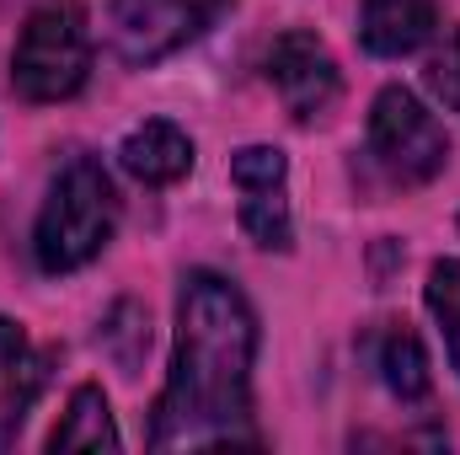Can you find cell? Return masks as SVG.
Returning a JSON list of instances; mask_svg holds the SVG:
<instances>
[{"label": "cell", "mask_w": 460, "mask_h": 455, "mask_svg": "<svg viewBox=\"0 0 460 455\" xmlns=\"http://www.w3.org/2000/svg\"><path fill=\"white\" fill-rule=\"evenodd\" d=\"M257 311L226 273L193 268L177 295V343L166 391L155 397L150 451L257 445L252 429Z\"/></svg>", "instance_id": "1"}, {"label": "cell", "mask_w": 460, "mask_h": 455, "mask_svg": "<svg viewBox=\"0 0 460 455\" xmlns=\"http://www.w3.org/2000/svg\"><path fill=\"white\" fill-rule=\"evenodd\" d=\"M118 230V188L102 161L75 156L54 177L38 226H32V257L43 273H75L86 268Z\"/></svg>", "instance_id": "2"}, {"label": "cell", "mask_w": 460, "mask_h": 455, "mask_svg": "<svg viewBox=\"0 0 460 455\" xmlns=\"http://www.w3.org/2000/svg\"><path fill=\"white\" fill-rule=\"evenodd\" d=\"M92 76V32L81 0H38L11 49V86L27 103H65Z\"/></svg>", "instance_id": "3"}, {"label": "cell", "mask_w": 460, "mask_h": 455, "mask_svg": "<svg viewBox=\"0 0 460 455\" xmlns=\"http://www.w3.org/2000/svg\"><path fill=\"white\" fill-rule=\"evenodd\" d=\"M369 156L396 188H423L450 166V134L407 86H385L369 108Z\"/></svg>", "instance_id": "4"}, {"label": "cell", "mask_w": 460, "mask_h": 455, "mask_svg": "<svg viewBox=\"0 0 460 455\" xmlns=\"http://www.w3.org/2000/svg\"><path fill=\"white\" fill-rule=\"evenodd\" d=\"M226 11L230 0H108V38L128 70H150L204 38Z\"/></svg>", "instance_id": "5"}, {"label": "cell", "mask_w": 460, "mask_h": 455, "mask_svg": "<svg viewBox=\"0 0 460 455\" xmlns=\"http://www.w3.org/2000/svg\"><path fill=\"white\" fill-rule=\"evenodd\" d=\"M230 188L241 193L235 215L252 246L289 252L295 246V215H289V161L279 145H241L230 156Z\"/></svg>", "instance_id": "6"}, {"label": "cell", "mask_w": 460, "mask_h": 455, "mask_svg": "<svg viewBox=\"0 0 460 455\" xmlns=\"http://www.w3.org/2000/svg\"><path fill=\"white\" fill-rule=\"evenodd\" d=\"M268 81L284 103V113L295 123H311L338 103V59L327 54V43L305 27H289L284 38H273L268 49Z\"/></svg>", "instance_id": "7"}, {"label": "cell", "mask_w": 460, "mask_h": 455, "mask_svg": "<svg viewBox=\"0 0 460 455\" xmlns=\"http://www.w3.org/2000/svg\"><path fill=\"white\" fill-rule=\"evenodd\" d=\"M118 166L145 188H172V183H182L193 172V139L166 118H145V123H134L123 134Z\"/></svg>", "instance_id": "8"}, {"label": "cell", "mask_w": 460, "mask_h": 455, "mask_svg": "<svg viewBox=\"0 0 460 455\" xmlns=\"http://www.w3.org/2000/svg\"><path fill=\"white\" fill-rule=\"evenodd\" d=\"M439 27L434 0H358V43L380 59L418 54Z\"/></svg>", "instance_id": "9"}, {"label": "cell", "mask_w": 460, "mask_h": 455, "mask_svg": "<svg viewBox=\"0 0 460 455\" xmlns=\"http://www.w3.org/2000/svg\"><path fill=\"white\" fill-rule=\"evenodd\" d=\"M43 359L32 353V343L27 333L11 322V317H0V451L16 440V429L27 424V413H32V402H38V391H43Z\"/></svg>", "instance_id": "10"}, {"label": "cell", "mask_w": 460, "mask_h": 455, "mask_svg": "<svg viewBox=\"0 0 460 455\" xmlns=\"http://www.w3.org/2000/svg\"><path fill=\"white\" fill-rule=\"evenodd\" d=\"M49 451H118L113 407H108L102 386H75L59 429L49 434Z\"/></svg>", "instance_id": "11"}, {"label": "cell", "mask_w": 460, "mask_h": 455, "mask_svg": "<svg viewBox=\"0 0 460 455\" xmlns=\"http://www.w3.org/2000/svg\"><path fill=\"white\" fill-rule=\"evenodd\" d=\"M375 370H380V380H385V391H391L396 402H423L429 386H434L429 353H423L418 333H407V327H391V333L380 338V348H375Z\"/></svg>", "instance_id": "12"}, {"label": "cell", "mask_w": 460, "mask_h": 455, "mask_svg": "<svg viewBox=\"0 0 460 455\" xmlns=\"http://www.w3.org/2000/svg\"><path fill=\"white\" fill-rule=\"evenodd\" d=\"M439 333H445V348H450V364L460 370V257H445L429 268V290H423Z\"/></svg>", "instance_id": "13"}, {"label": "cell", "mask_w": 460, "mask_h": 455, "mask_svg": "<svg viewBox=\"0 0 460 455\" xmlns=\"http://www.w3.org/2000/svg\"><path fill=\"white\" fill-rule=\"evenodd\" d=\"M429 92H434L450 113H460V27L445 38V49L429 59Z\"/></svg>", "instance_id": "14"}]
</instances>
